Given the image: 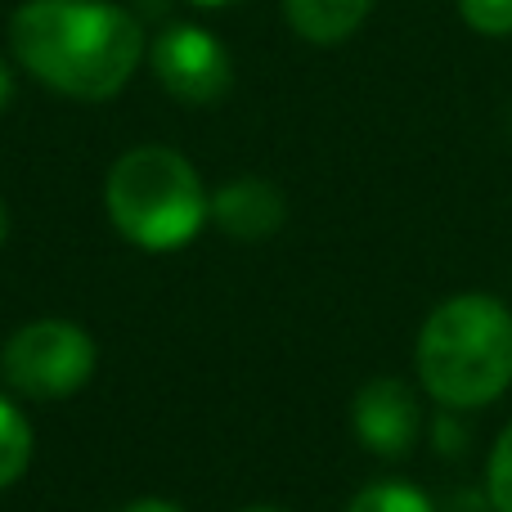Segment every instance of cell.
<instances>
[{"label": "cell", "mask_w": 512, "mask_h": 512, "mask_svg": "<svg viewBox=\"0 0 512 512\" xmlns=\"http://www.w3.org/2000/svg\"><path fill=\"white\" fill-rule=\"evenodd\" d=\"M14 59L68 99H113L135 77L144 27L108 0H27L9 18Z\"/></svg>", "instance_id": "1"}, {"label": "cell", "mask_w": 512, "mask_h": 512, "mask_svg": "<svg viewBox=\"0 0 512 512\" xmlns=\"http://www.w3.org/2000/svg\"><path fill=\"white\" fill-rule=\"evenodd\" d=\"M414 364L436 405H490L512 387V310L490 292L445 297L418 328Z\"/></svg>", "instance_id": "2"}, {"label": "cell", "mask_w": 512, "mask_h": 512, "mask_svg": "<svg viewBox=\"0 0 512 512\" xmlns=\"http://www.w3.org/2000/svg\"><path fill=\"white\" fill-rule=\"evenodd\" d=\"M104 207L117 234L144 252H176L198 239L212 216L198 171L189 158L162 144H144L113 162L104 185Z\"/></svg>", "instance_id": "3"}, {"label": "cell", "mask_w": 512, "mask_h": 512, "mask_svg": "<svg viewBox=\"0 0 512 512\" xmlns=\"http://www.w3.org/2000/svg\"><path fill=\"white\" fill-rule=\"evenodd\" d=\"M0 373H5L9 387L32 400H63L86 387L90 373H95V342L81 324L36 319L5 342Z\"/></svg>", "instance_id": "4"}, {"label": "cell", "mask_w": 512, "mask_h": 512, "mask_svg": "<svg viewBox=\"0 0 512 512\" xmlns=\"http://www.w3.org/2000/svg\"><path fill=\"white\" fill-rule=\"evenodd\" d=\"M153 72L162 90L180 104H216L234 81V63L225 45L198 23H176L153 45Z\"/></svg>", "instance_id": "5"}, {"label": "cell", "mask_w": 512, "mask_h": 512, "mask_svg": "<svg viewBox=\"0 0 512 512\" xmlns=\"http://www.w3.org/2000/svg\"><path fill=\"white\" fill-rule=\"evenodd\" d=\"M351 423L369 454H378V459H405L418 441L423 409H418V396L409 391V382L373 378V382H364L360 396H355Z\"/></svg>", "instance_id": "6"}, {"label": "cell", "mask_w": 512, "mask_h": 512, "mask_svg": "<svg viewBox=\"0 0 512 512\" xmlns=\"http://www.w3.org/2000/svg\"><path fill=\"white\" fill-rule=\"evenodd\" d=\"M283 216H288V207H283V194L270 180L243 176L212 194V221L221 225L230 239H248V243L270 239L283 225Z\"/></svg>", "instance_id": "7"}, {"label": "cell", "mask_w": 512, "mask_h": 512, "mask_svg": "<svg viewBox=\"0 0 512 512\" xmlns=\"http://www.w3.org/2000/svg\"><path fill=\"white\" fill-rule=\"evenodd\" d=\"M373 0H283L292 32L310 45H337L360 32Z\"/></svg>", "instance_id": "8"}, {"label": "cell", "mask_w": 512, "mask_h": 512, "mask_svg": "<svg viewBox=\"0 0 512 512\" xmlns=\"http://www.w3.org/2000/svg\"><path fill=\"white\" fill-rule=\"evenodd\" d=\"M32 423L14 400L0 396V490H9L32 463Z\"/></svg>", "instance_id": "9"}, {"label": "cell", "mask_w": 512, "mask_h": 512, "mask_svg": "<svg viewBox=\"0 0 512 512\" xmlns=\"http://www.w3.org/2000/svg\"><path fill=\"white\" fill-rule=\"evenodd\" d=\"M346 512H436L432 499L409 481H373L351 499Z\"/></svg>", "instance_id": "10"}, {"label": "cell", "mask_w": 512, "mask_h": 512, "mask_svg": "<svg viewBox=\"0 0 512 512\" xmlns=\"http://www.w3.org/2000/svg\"><path fill=\"white\" fill-rule=\"evenodd\" d=\"M486 490H490V508H495V512H512V423L499 432L495 450H490Z\"/></svg>", "instance_id": "11"}, {"label": "cell", "mask_w": 512, "mask_h": 512, "mask_svg": "<svg viewBox=\"0 0 512 512\" xmlns=\"http://www.w3.org/2000/svg\"><path fill=\"white\" fill-rule=\"evenodd\" d=\"M463 23L481 36H512V0H459Z\"/></svg>", "instance_id": "12"}, {"label": "cell", "mask_w": 512, "mask_h": 512, "mask_svg": "<svg viewBox=\"0 0 512 512\" xmlns=\"http://www.w3.org/2000/svg\"><path fill=\"white\" fill-rule=\"evenodd\" d=\"M122 512H185V508L167 504V499H135V504H131V508H122Z\"/></svg>", "instance_id": "13"}, {"label": "cell", "mask_w": 512, "mask_h": 512, "mask_svg": "<svg viewBox=\"0 0 512 512\" xmlns=\"http://www.w3.org/2000/svg\"><path fill=\"white\" fill-rule=\"evenodd\" d=\"M9 99H14V77H9V68L0 63V113L9 108Z\"/></svg>", "instance_id": "14"}, {"label": "cell", "mask_w": 512, "mask_h": 512, "mask_svg": "<svg viewBox=\"0 0 512 512\" xmlns=\"http://www.w3.org/2000/svg\"><path fill=\"white\" fill-rule=\"evenodd\" d=\"M5 230H9V221H5V203H0V243H5Z\"/></svg>", "instance_id": "15"}, {"label": "cell", "mask_w": 512, "mask_h": 512, "mask_svg": "<svg viewBox=\"0 0 512 512\" xmlns=\"http://www.w3.org/2000/svg\"><path fill=\"white\" fill-rule=\"evenodd\" d=\"M194 5H230V0H194Z\"/></svg>", "instance_id": "16"}, {"label": "cell", "mask_w": 512, "mask_h": 512, "mask_svg": "<svg viewBox=\"0 0 512 512\" xmlns=\"http://www.w3.org/2000/svg\"><path fill=\"white\" fill-rule=\"evenodd\" d=\"M243 512H283V508H243Z\"/></svg>", "instance_id": "17"}]
</instances>
